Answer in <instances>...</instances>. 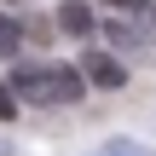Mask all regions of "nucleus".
Masks as SVG:
<instances>
[{
	"instance_id": "1",
	"label": "nucleus",
	"mask_w": 156,
	"mask_h": 156,
	"mask_svg": "<svg viewBox=\"0 0 156 156\" xmlns=\"http://www.w3.org/2000/svg\"><path fill=\"white\" fill-rule=\"evenodd\" d=\"M12 87H17V98H29V104H81V69H69V64H17L12 69Z\"/></svg>"
},
{
	"instance_id": "5",
	"label": "nucleus",
	"mask_w": 156,
	"mask_h": 156,
	"mask_svg": "<svg viewBox=\"0 0 156 156\" xmlns=\"http://www.w3.org/2000/svg\"><path fill=\"white\" fill-rule=\"evenodd\" d=\"M12 116H17V87L0 81V122H12Z\"/></svg>"
},
{
	"instance_id": "7",
	"label": "nucleus",
	"mask_w": 156,
	"mask_h": 156,
	"mask_svg": "<svg viewBox=\"0 0 156 156\" xmlns=\"http://www.w3.org/2000/svg\"><path fill=\"white\" fill-rule=\"evenodd\" d=\"M104 6H116V12H133V17H139V12H151V0H104Z\"/></svg>"
},
{
	"instance_id": "2",
	"label": "nucleus",
	"mask_w": 156,
	"mask_h": 156,
	"mask_svg": "<svg viewBox=\"0 0 156 156\" xmlns=\"http://www.w3.org/2000/svg\"><path fill=\"white\" fill-rule=\"evenodd\" d=\"M81 75H87L93 87H122V81H127V64L110 58V52H87V58H81Z\"/></svg>"
},
{
	"instance_id": "6",
	"label": "nucleus",
	"mask_w": 156,
	"mask_h": 156,
	"mask_svg": "<svg viewBox=\"0 0 156 156\" xmlns=\"http://www.w3.org/2000/svg\"><path fill=\"white\" fill-rule=\"evenodd\" d=\"M110 156H156V151H145V145H133V139H110Z\"/></svg>"
},
{
	"instance_id": "3",
	"label": "nucleus",
	"mask_w": 156,
	"mask_h": 156,
	"mask_svg": "<svg viewBox=\"0 0 156 156\" xmlns=\"http://www.w3.org/2000/svg\"><path fill=\"white\" fill-rule=\"evenodd\" d=\"M58 29H64V35H93V12H87V0H64V6H58Z\"/></svg>"
},
{
	"instance_id": "4",
	"label": "nucleus",
	"mask_w": 156,
	"mask_h": 156,
	"mask_svg": "<svg viewBox=\"0 0 156 156\" xmlns=\"http://www.w3.org/2000/svg\"><path fill=\"white\" fill-rule=\"evenodd\" d=\"M17 41H23V29L0 12V58H17Z\"/></svg>"
}]
</instances>
